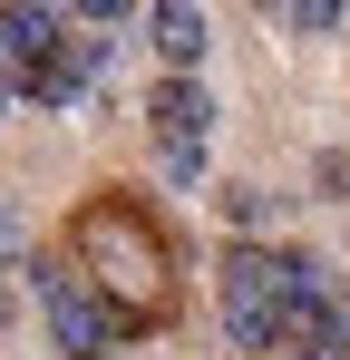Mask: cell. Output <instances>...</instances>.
Segmentation results:
<instances>
[{
  "label": "cell",
  "instance_id": "cell-1",
  "mask_svg": "<svg viewBox=\"0 0 350 360\" xmlns=\"http://www.w3.org/2000/svg\"><path fill=\"white\" fill-rule=\"evenodd\" d=\"M68 253H78V283L108 302L117 341H146L156 321H175V234L127 195V185H108V195L78 205Z\"/></svg>",
  "mask_w": 350,
  "mask_h": 360
},
{
  "label": "cell",
  "instance_id": "cell-2",
  "mask_svg": "<svg viewBox=\"0 0 350 360\" xmlns=\"http://www.w3.org/2000/svg\"><path fill=\"white\" fill-rule=\"evenodd\" d=\"M214 292H224V331L243 351H273V341H283V273H273L263 243H224Z\"/></svg>",
  "mask_w": 350,
  "mask_h": 360
},
{
  "label": "cell",
  "instance_id": "cell-3",
  "mask_svg": "<svg viewBox=\"0 0 350 360\" xmlns=\"http://www.w3.org/2000/svg\"><path fill=\"white\" fill-rule=\"evenodd\" d=\"M30 283H39V311H49V331H58V351H68V360H108V351H117L108 302L78 283V263H68V253H39V263H30Z\"/></svg>",
  "mask_w": 350,
  "mask_h": 360
},
{
  "label": "cell",
  "instance_id": "cell-4",
  "mask_svg": "<svg viewBox=\"0 0 350 360\" xmlns=\"http://www.w3.org/2000/svg\"><path fill=\"white\" fill-rule=\"evenodd\" d=\"M146 127H156V156H166L175 185L205 176V136H214V108H205V88L195 78H156V98H146Z\"/></svg>",
  "mask_w": 350,
  "mask_h": 360
},
{
  "label": "cell",
  "instance_id": "cell-5",
  "mask_svg": "<svg viewBox=\"0 0 350 360\" xmlns=\"http://www.w3.org/2000/svg\"><path fill=\"white\" fill-rule=\"evenodd\" d=\"M146 39H156V59L185 78V68L205 59V10H185V0H166V10H146Z\"/></svg>",
  "mask_w": 350,
  "mask_h": 360
},
{
  "label": "cell",
  "instance_id": "cell-6",
  "mask_svg": "<svg viewBox=\"0 0 350 360\" xmlns=\"http://www.w3.org/2000/svg\"><path fill=\"white\" fill-rule=\"evenodd\" d=\"M58 39H68V20H58V10H0V49H10L20 68H30V59H49Z\"/></svg>",
  "mask_w": 350,
  "mask_h": 360
},
{
  "label": "cell",
  "instance_id": "cell-7",
  "mask_svg": "<svg viewBox=\"0 0 350 360\" xmlns=\"http://www.w3.org/2000/svg\"><path fill=\"white\" fill-rule=\"evenodd\" d=\"M78 88H88V78L68 68V49H49V59H30V68H20V98H30V108H68Z\"/></svg>",
  "mask_w": 350,
  "mask_h": 360
},
{
  "label": "cell",
  "instance_id": "cell-8",
  "mask_svg": "<svg viewBox=\"0 0 350 360\" xmlns=\"http://www.w3.org/2000/svg\"><path fill=\"white\" fill-rule=\"evenodd\" d=\"M292 360H350V331L331 321V331H311V341H292Z\"/></svg>",
  "mask_w": 350,
  "mask_h": 360
},
{
  "label": "cell",
  "instance_id": "cell-9",
  "mask_svg": "<svg viewBox=\"0 0 350 360\" xmlns=\"http://www.w3.org/2000/svg\"><path fill=\"white\" fill-rule=\"evenodd\" d=\"M283 20H292V30H341V0H292Z\"/></svg>",
  "mask_w": 350,
  "mask_h": 360
},
{
  "label": "cell",
  "instance_id": "cell-10",
  "mask_svg": "<svg viewBox=\"0 0 350 360\" xmlns=\"http://www.w3.org/2000/svg\"><path fill=\"white\" fill-rule=\"evenodd\" d=\"M10 243H20V224H10V214H0V263H10Z\"/></svg>",
  "mask_w": 350,
  "mask_h": 360
},
{
  "label": "cell",
  "instance_id": "cell-11",
  "mask_svg": "<svg viewBox=\"0 0 350 360\" xmlns=\"http://www.w3.org/2000/svg\"><path fill=\"white\" fill-rule=\"evenodd\" d=\"M0 59H10V49H0Z\"/></svg>",
  "mask_w": 350,
  "mask_h": 360
},
{
  "label": "cell",
  "instance_id": "cell-12",
  "mask_svg": "<svg viewBox=\"0 0 350 360\" xmlns=\"http://www.w3.org/2000/svg\"><path fill=\"white\" fill-rule=\"evenodd\" d=\"M108 360H117V351H108Z\"/></svg>",
  "mask_w": 350,
  "mask_h": 360
}]
</instances>
